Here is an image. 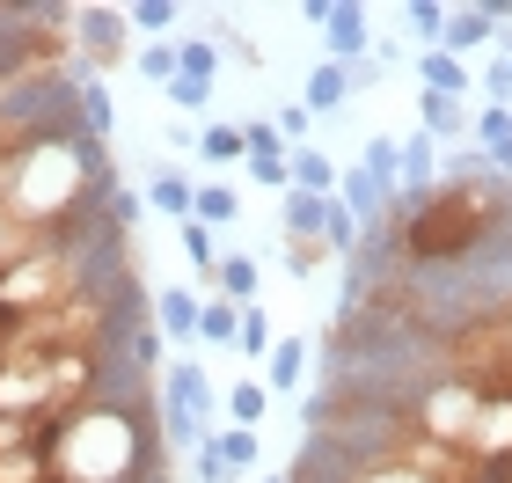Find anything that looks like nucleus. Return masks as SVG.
<instances>
[{
  "instance_id": "1",
  "label": "nucleus",
  "mask_w": 512,
  "mask_h": 483,
  "mask_svg": "<svg viewBox=\"0 0 512 483\" xmlns=\"http://www.w3.org/2000/svg\"><path fill=\"white\" fill-rule=\"evenodd\" d=\"M461 454L483 469H512V388H483L469 432H461Z\"/></svg>"
},
{
  "instance_id": "2",
  "label": "nucleus",
  "mask_w": 512,
  "mask_h": 483,
  "mask_svg": "<svg viewBox=\"0 0 512 483\" xmlns=\"http://www.w3.org/2000/svg\"><path fill=\"white\" fill-rule=\"evenodd\" d=\"M308 22L322 30V44H330L337 66L366 59V8H359V0H308Z\"/></svg>"
},
{
  "instance_id": "3",
  "label": "nucleus",
  "mask_w": 512,
  "mask_h": 483,
  "mask_svg": "<svg viewBox=\"0 0 512 483\" xmlns=\"http://www.w3.org/2000/svg\"><path fill=\"white\" fill-rule=\"evenodd\" d=\"M74 44L96 59V74H103V66H118L125 59V15L118 8H74Z\"/></svg>"
},
{
  "instance_id": "4",
  "label": "nucleus",
  "mask_w": 512,
  "mask_h": 483,
  "mask_svg": "<svg viewBox=\"0 0 512 483\" xmlns=\"http://www.w3.org/2000/svg\"><path fill=\"white\" fill-rule=\"evenodd\" d=\"M161 403H169V410H191V418L205 425V410H213V381H205V366H191V359L161 366Z\"/></svg>"
},
{
  "instance_id": "5",
  "label": "nucleus",
  "mask_w": 512,
  "mask_h": 483,
  "mask_svg": "<svg viewBox=\"0 0 512 483\" xmlns=\"http://www.w3.org/2000/svg\"><path fill=\"white\" fill-rule=\"evenodd\" d=\"M242 161L256 183H271V191H293L286 183V140H278L271 125H242Z\"/></svg>"
},
{
  "instance_id": "6",
  "label": "nucleus",
  "mask_w": 512,
  "mask_h": 483,
  "mask_svg": "<svg viewBox=\"0 0 512 483\" xmlns=\"http://www.w3.org/2000/svg\"><path fill=\"white\" fill-rule=\"evenodd\" d=\"M337 161L322 154V147H286V183L293 191H308V198H337Z\"/></svg>"
},
{
  "instance_id": "7",
  "label": "nucleus",
  "mask_w": 512,
  "mask_h": 483,
  "mask_svg": "<svg viewBox=\"0 0 512 483\" xmlns=\"http://www.w3.org/2000/svg\"><path fill=\"white\" fill-rule=\"evenodd\" d=\"M395 176H403V191H432V183H439V140H432V132L395 140Z\"/></svg>"
},
{
  "instance_id": "8",
  "label": "nucleus",
  "mask_w": 512,
  "mask_h": 483,
  "mask_svg": "<svg viewBox=\"0 0 512 483\" xmlns=\"http://www.w3.org/2000/svg\"><path fill=\"white\" fill-rule=\"evenodd\" d=\"M337 205L352 213V227H374V220L388 213V191H381L366 169H344V176H337Z\"/></svg>"
},
{
  "instance_id": "9",
  "label": "nucleus",
  "mask_w": 512,
  "mask_h": 483,
  "mask_svg": "<svg viewBox=\"0 0 512 483\" xmlns=\"http://www.w3.org/2000/svg\"><path fill=\"white\" fill-rule=\"evenodd\" d=\"M147 315H161V322H154L161 344H169V337H198V293H191V286H161Z\"/></svg>"
},
{
  "instance_id": "10",
  "label": "nucleus",
  "mask_w": 512,
  "mask_h": 483,
  "mask_svg": "<svg viewBox=\"0 0 512 483\" xmlns=\"http://www.w3.org/2000/svg\"><path fill=\"white\" fill-rule=\"evenodd\" d=\"M491 37H498V22L483 15V8H454V15H447V37H439V52L454 59V52H476V44H491Z\"/></svg>"
},
{
  "instance_id": "11",
  "label": "nucleus",
  "mask_w": 512,
  "mask_h": 483,
  "mask_svg": "<svg viewBox=\"0 0 512 483\" xmlns=\"http://www.w3.org/2000/svg\"><path fill=\"white\" fill-rule=\"evenodd\" d=\"M344 96H352V66L322 59L315 74H308V118H315V110H344Z\"/></svg>"
},
{
  "instance_id": "12",
  "label": "nucleus",
  "mask_w": 512,
  "mask_h": 483,
  "mask_svg": "<svg viewBox=\"0 0 512 483\" xmlns=\"http://www.w3.org/2000/svg\"><path fill=\"white\" fill-rule=\"evenodd\" d=\"M74 110H81V132H88V140H110L118 110H110V88H103V81H74Z\"/></svg>"
},
{
  "instance_id": "13",
  "label": "nucleus",
  "mask_w": 512,
  "mask_h": 483,
  "mask_svg": "<svg viewBox=\"0 0 512 483\" xmlns=\"http://www.w3.org/2000/svg\"><path fill=\"white\" fill-rule=\"evenodd\" d=\"M417 118H425L432 140H461V132H469V110H461L454 96H432V88L417 96Z\"/></svg>"
},
{
  "instance_id": "14",
  "label": "nucleus",
  "mask_w": 512,
  "mask_h": 483,
  "mask_svg": "<svg viewBox=\"0 0 512 483\" xmlns=\"http://www.w3.org/2000/svg\"><path fill=\"white\" fill-rule=\"evenodd\" d=\"M213 293H220V301H235V308H249L256 301V257H220Z\"/></svg>"
},
{
  "instance_id": "15",
  "label": "nucleus",
  "mask_w": 512,
  "mask_h": 483,
  "mask_svg": "<svg viewBox=\"0 0 512 483\" xmlns=\"http://www.w3.org/2000/svg\"><path fill=\"white\" fill-rule=\"evenodd\" d=\"M147 198H154V213H169V220H191V176H183V169H154Z\"/></svg>"
},
{
  "instance_id": "16",
  "label": "nucleus",
  "mask_w": 512,
  "mask_h": 483,
  "mask_svg": "<svg viewBox=\"0 0 512 483\" xmlns=\"http://www.w3.org/2000/svg\"><path fill=\"white\" fill-rule=\"evenodd\" d=\"M264 410H271V388L264 381H235V388H227V425L256 432V425H264Z\"/></svg>"
},
{
  "instance_id": "17",
  "label": "nucleus",
  "mask_w": 512,
  "mask_h": 483,
  "mask_svg": "<svg viewBox=\"0 0 512 483\" xmlns=\"http://www.w3.org/2000/svg\"><path fill=\"white\" fill-rule=\"evenodd\" d=\"M322 213H330V198L286 191V235H293V242H322Z\"/></svg>"
},
{
  "instance_id": "18",
  "label": "nucleus",
  "mask_w": 512,
  "mask_h": 483,
  "mask_svg": "<svg viewBox=\"0 0 512 483\" xmlns=\"http://www.w3.org/2000/svg\"><path fill=\"white\" fill-rule=\"evenodd\" d=\"M161 352H169V344H161L154 322H139V330L125 337V366H132L139 381H154V374H161Z\"/></svg>"
},
{
  "instance_id": "19",
  "label": "nucleus",
  "mask_w": 512,
  "mask_h": 483,
  "mask_svg": "<svg viewBox=\"0 0 512 483\" xmlns=\"http://www.w3.org/2000/svg\"><path fill=\"white\" fill-rule=\"evenodd\" d=\"M417 74H425V88H432V96H454V103H461V88H469V74H461V59H447L439 44H432L425 59H417Z\"/></svg>"
},
{
  "instance_id": "20",
  "label": "nucleus",
  "mask_w": 512,
  "mask_h": 483,
  "mask_svg": "<svg viewBox=\"0 0 512 483\" xmlns=\"http://www.w3.org/2000/svg\"><path fill=\"white\" fill-rule=\"evenodd\" d=\"M235 213H242V198L227 191V183H205V191H191V220H198V227H227Z\"/></svg>"
},
{
  "instance_id": "21",
  "label": "nucleus",
  "mask_w": 512,
  "mask_h": 483,
  "mask_svg": "<svg viewBox=\"0 0 512 483\" xmlns=\"http://www.w3.org/2000/svg\"><path fill=\"white\" fill-rule=\"evenodd\" d=\"M176 74H183V81H205V88H213V74H220V44H205V37H183V44H176Z\"/></svg>"
},
{
  "instance_id": "22",
  "label": "nucleus",
  "mask_w": 512,
  "mask_h": 483,
  "mask_svg": "<svg viewBox=\"0 0 512 483\" xmlns=\"http://www.w3.org/2000/svg\"><path fill=\"white\" fill-rule=\"evenodd\" d=\"M235 322H242V308H235V301H220V293H205V301H198V337L235 344Z\"/></svg>"
},
{
  "instance_id": "23",
  "label": "nucleus",
  "mask_w": 512,
  "mask_h": 483,
  "mask_svg": "<svg viewBox=\"0 0 512 483\" xmlns=\"http://www.w3.org/2000/svg\"><path fill=\"white\" fill-rule=\"evenodd\" d=\"M205 447H213V454H220V462L235 469V476H242V469H256V432H242V425H220Z\"/></svg>"
},
{
  "instance_id": "24",
  "label": "nucleus",
  "mask_w": 512,
  "mask_h": 483,
  "mask_svg": "<svg viewBox=\"0 0 512 483\" xmlns=\"http://www.w3.org/2000/svg\"><path fill=\"white\" fill-rule=\"evenodd\" d=\"M235 352H242V359H271V315L256 308V301H249L242 322H235Z\"/></svg>"
},
{
  "instance_id": "25",
  "label": "nucleus",
  "mask_w": 512,
  "mask_h": 483,
  "mask_svg": "<svg viewBox=\"0 0 512 483\" xmlns=\"http://www.w3.org/2000/svg\"><path fill=\"white\" fill-rule=\"evenodd\" d=\"M300 374H308V344H300V337H278V344H271V388H300Z\"/></svg>"
},
{
  "instance_id": "26",
  "label": "nucleus",
  "mask_w": 512,
  "mask_h": 483,
  "mask_svg": "<svg viewBox=\"0 0 512 483\" xmlns=\"http://www.w3.org/2000/svg\"><path fill=\"white\" fill-rule=\"evenodd\" d=\"M359 169L366 176H374L381 183V191L395 198V191H403V176H395V140H366V161H359Z\"/></svg>"
},
{
  "instance_id": "27",
  "label": "nucleus",
  "mask_w": 512,
  "mask_h": 483,
  "mask_svg": "<svg viewBox=\"0 0 512 483\" xmlns=\"http://www.w3.org/2000/svg\"><path fill=\"white\" fill-rule=\"evenodd\" d=\"M183 257H191V271L205 286H213V271H220V257H213V235H205L198 220H183Z\"/></svg>"
},
{
  "instance_id": "28",
  "label": "nucleus",
  "mask_w": 512,
  "mask_h": 483,
  "mask_svg": "<svg viewBox=\"0 0 512 483\" xmlns=\"http://www.w3.org/2000/svg\"><path fill=\"white\" fill-rule=\"evenodd\" d=\"M469 132H476V147H483V154H498V147H512V110H498V103H491V110H483V118H476Z\"/></svg>"
},
{
  "instance_id": "29",
  "label": "nucleus",
  "mask_w": 512,
  "mask_h": 483,
  "mask_svg": "<svg viewBox=\"0 0 512 483\" xmlns=\"http://www.w3.org/2000/svg\"><path fill=\"white\" fill-rule=\"evenodd\" d=\"M198 154H205V161H242V125H205Z\"/></svg>"
},
{
  "instance_id": "30",
  "label": "nucleus",
  "mask_w": 512,
  "mask_h": 483,
  "mask_svg": "<svg viewBox=\"0 0 512 483\" xmlns=\"http://www.w3.org/2000/svg\"><path fill=\"white\" fill-rule=\"evenodd\" d=\"M169 22H176V0H139V8H125V30H169Z\"/></svg>"
},
{
  "instance_id": "31",
  "label": "nucleus",
  "mask_w": 512,
  "mask_h": 483,
  "mask_svg": "<svg viewBox=\"0 0 512 483\" xmlns=\"http://www.w3.org/2000/svg\"><path fill=\"white\" fill-rule=\"evenodd\" d=\"M161 432H169V447H205V425L191 418V410H169V403H161Z\"/></svg>"
},
{
  "instance_id": "32",
  "label": "nucleus",
  "mask_w": 512,
  "mask_h": 483,
  "mask_svg": "<svg viewBox=\"0 0 512 483\" xmlns=\"http://www.w3.org/2000/svg\"><path fill=\"white\" fill-rule=\"evenodd\" d=\"M139 74H147V81H161V88H169V81H176V44H161V37H154V44H147V52H139Z\"/></svg>"
},
{
  "instance_id": "33",
  "label": "nucleus",
  "mask_w": 512,
  "mask_h": 483,
  "mask_svg": "<svg viewBox=\"0 0 512 483\" xmlns=\"http://www.w3.org/2000/svg\"><path fill=\"white\" fill-rule=\"evenodd\" d=\"M410 22H417V37H425V52H432L439 37H447V8H439V0H417Z\"/></svg>"
},
{
  "instance_id": "34",
  "label": "nucleus",
  "mask_w": 512,
  "mask_h": 483,
  "mask_svg": "<svg viewBox=\"0 0 512 483\" xmlns=\"http://www.w3.org/2000/svg\"><path fill=\"white\" fill-rule=\"evenodd\" d=\"M161 96H169L176 110H205V103H213V88H205V81H183V74H176L169 88H161Z\"/></svg>"
},
{
  "instance_id": "35",
  "label": "nucleus",
  "mask_w": 512,
  "mask_h": 483,
  "mask_svg": "<svg viewBox=\"0 0 512 483\" xmlns=\"http://www.w3.org/2000/svg\"><path fill=\"white\" fill-rule=\"evenodd\" d=\"M308 103H286V110H278V118H271V132H278V140H308Z\"/></svg>"
},
{
  "instance_id": "36",
  "label": "nucleus",
  "mask_w": 512,
  "mask_h": 483,
  "mask_svg": "<svg viewBox=\"0 0 512 483\" xmlns=\"http://www.w3.org/2000/svg\"><path fill=\"white\" fill-rule=\"evenodd\" d=\"M322 257H330V242H293V271H300V279H308Z\"/></svg>"
},
{
  "instance_id": "37",
  "label": "nucleus",
  "mask_w": 512,
  "mask_h": 483,
  "mask_svg": "<svg viewBox=\"0 0 512 483\" xmlns=\"http://www.w3.org/2000/svg\"><path fill=\"white\" fill-rule=\"evenodd\" d=\"M198 476H205V483H235V469H227L213 447H198Z\"/></svg>"
},
{
  "instance_id": "38",
  "label": "nucleus",
  "mask_w": 512,
  "mask_h": 483,
  "mask_svg": "<svg viewBox=\"0 0 512 483\" xmlns=\"http://www.w3.org/2000/svg\"><path fill=\"white\" fill-rule=\"evenodd\" d=\"M359 483H432V476H417V469H403V462H388V469H374V476H359Z\"/></svg>"
},
{
  "instance_id": "39",
  "label": "nucleus",
  "mask_w": 512,
  "mask_h": 483,
  "mask_svg": "<svg viewBox=\"0 0 512 483\" xmlns=\"http://www.w3.org/2000/svg\"><path fill=\"white\" fill-rule=\"evenodd\" d=\"M498 59H505V74H512V44H505V52H498Z\"/></svg>"
},
{
  "instance_id": "40",
  "label": "nucleus",
  "mask_w": 512,
  "mask_h": 483,
  "mask_svg": "<svg viewBox=\"0 0 512 483\" xmlns=\"http://www.w3.org/2000/svg\"><path fill=\"white\" fill-rule=\"evenodd\" d=\"M264 483H286V476H264Z\"/></svg>"
},
{
  "instance_id": "41",
  "label": "nucleus",
  "mask_w": 512,
  "mask_h": 483,
  "mask_svg": "<svg viewBox=\"0 0 512 483\" xmlns=\"http://www.w3.org/2000/svg\"><path fill=\"white\" fill-rule=\"evenodd\" d=\"M505 483H512V469H505Z\"/></svg>"
}]
</instances>
